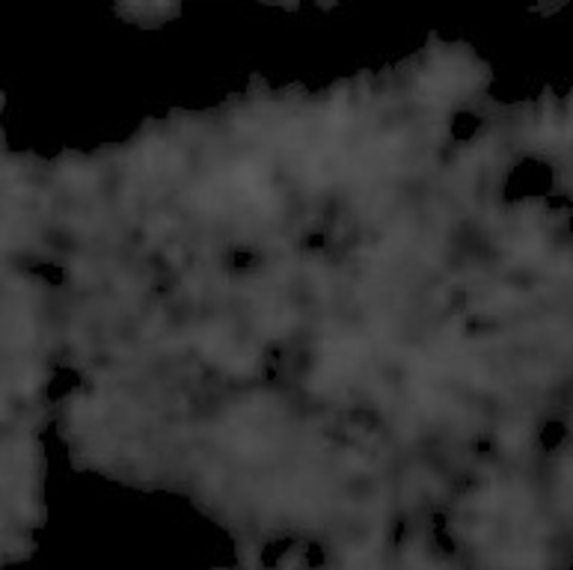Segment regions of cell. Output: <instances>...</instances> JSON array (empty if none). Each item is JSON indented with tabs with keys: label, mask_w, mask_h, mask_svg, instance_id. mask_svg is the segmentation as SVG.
<instances>
[{
	"label": "cell",
	"mask_w": 573,
	"mask_h": 570,
	"mask_svg": "<svg viewBox=\"0 0 573 570\" xmlns=\"http://www.w3.org/2000/svg\"><path fill=\"white\" fill-rule=\"evenodd\" d=\"M518 176L516 179H513V183L511 184V194L516 195H521L522 193L525 195H533V193H538L539 187L544 186L545 181L547 178L544 176V174L539 172H526ZM513 195V196H514Z\"/></svg>",
	"instance_id": "cell-1"
}]
</instances>
